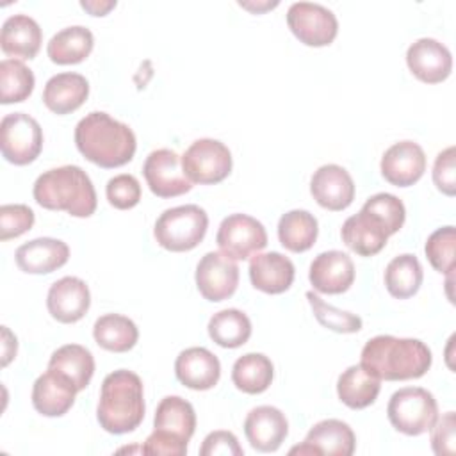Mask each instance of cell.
I'll return each mask as SVG.
<instances>
[{"instance_id": "cell-1", "label": "cell", "mask_w": 456, "mask_h": 456, "mask_svg": "<svg viewBox=\"0 0 456 456\" xmlns=\"http://www.w3.org/2000/svg\"><path fill=\"white\" fill-rule=\"evenodd\" d=\"M431 349L419 338L376 335L365 342L360 365L385 381L422 378L431 367Z\"/></svg>"}, {"instance_id": "cell-2", "label": "cell", "mask_w": 456, "mask_h": 456, "mask_svg": "<svg viewBox=\"0 0 456 456\" xmlns=\"http://www.w3.org/2000/svg\"><path fill=\"white\" fill-rule=\"evenodd\" d=\"M75 144L89 162L105 169L128 164L137 148L132 128L102 110H93L77 123Z\"/></svg>"}, {"instance_id": "cell-3", "label": "cell", "mask_w": 456, "mask_h": 456, "mask_svg": "<svg viewBox=\"0 0 456 456\" xmlns=\"http://www.w3.org/2000/svg\"><path fill=\"white\" fill-rule=\"evenodd\" d=\"M144 390L141 378L118 369L102 381L96 419L100 426L112 435H125L139 428L144 419Z\"/></svg>"}, {"instance_id": "cell-4", "label": "cell", "mask_w": 456, "mask_h": 456, "mask_svg": "<svg viewBox=\"0 0 456 456\" xmlns=\"http://www.w3.org/2000/svg\"><path fill=\"white\" fill-rule=\"evenodd\" d=\"M34 200L46 210H64L73 217H89L96 210V191L80 166H61L45 171L34 182Z\"/></svg>"}, {"instance_id": "cell-5", "label": "cell", "mask_w": 456, "mask_h": 456, "mask_svg": "<svg viewBox=\"0 0 456 456\" xmlns=\"http://www.w3.org/2000/svg\"><path fill=\"white\" fill-rule=\"evenodd\" d=\"M208 216L198 205H180L164 210L153 226L159 246L167 251L182 253L194 249L207 233Z\"/></svg>"}, {"instance_id": "cell-6", "label": "cell", "mask_w": 456, "mask_h": 456, "mask_svg": "<svg viewBox=\"0 0 456 456\" xmlns=\"http://www.w3.org/2000/svg\"><path fill=\"white\" fill-rule=\"evenodd\" d=\"M387 415L399 433L419 436L433 428L438 419V404L429 390L422 387H404L392 394Z\"/></svg>"}, {"instance_id": "cell-7", "label": "cell", "mask_w": 456, "mask_h": 456, "mask_svg": "<svg viewBox=\"0 0 456 456\" xmlns=\"http://www.w3.org/2000/svg\"><path fill=\"white\" fill-rule=\"evenodd\" d=\"M0 150L7 162L27 166L43 150V130L39 123L25 112H11L0 121Z\"/></svg>"}, {"instance_id": "cell-8", "label": "cell", "mask_w": 456, "mask_h": 456, "mask_svg": "<svg viewBox=\"0 0 456 456\" xmlns=\"http://www.w3.org/2000/svg\"><path fill=\"white\" fill-rule=\"evenodd\" d=\"M182 169L192 183L214 185L232 173V153L217 139H196L182 155Z\"/></svg>"}, {"instance_id": "cell-9", "label": "cell", "mask_w": 456, "mask_h": 456, "mask_svg": "<svg viewBox=\"0 0 456 456\" xmlns=\"http://www.w3.org/2000/svg\"><path fill=\"white\" fill-rule=\"evenodd\" d=\"M290 32L306 46H328L338 34L333 11L315 2H294L287 11Z\"/></svg>"}, {"instance_id": "cell-10", "label": "cell", "mask_w": 456, "mask_h": 456, "mask_svg": "<svg viewBox=\"0 0 456 456\" xmlns=\"http://www.w3.org/2000/svg\"><path fill=\"white\" fill-rule=\"evenodd\" d=\"M216 242L232 260H246L267 246L264 224L248 214H230L219 224Z\"/></svg>"}, {"instance_id": "cell-11", "label": "cell", "mask_w": 456, "mask_h": 456, "mask_svg": "<svg viewBox=\"0 0 456 456\" xmlns=\"http://www.w3.org/2000/svg\"><path fill=\"white\" fill-rule=\"evenodd\" d=\"M142 175L159 198H176L192 189V182L182 169V157L169 148L153 150L142 164Z\"/></svg>"}, {"instance_id": "cell-12", "label": "cell", "mask_w": 456, "mask_h": 456, "mask_svg": "<svg viewBox=\"0 0 456 456\" xmlns=\"http://www.w3.org/2000/svg\"><path fill=\"white\" fill-rule=\"evenodd\" d=\"M196 287L212 303L232 297L239 285V265L221 251L205 253L196 265Z\"/></svg>"}, {"instance_id": "cell-13", "label": "cell", "mask_w": 456, "mask_h": 456, "mask_svg": "<svg viewBox=\"0 0 456 456\" xmlns=\"http://www.w3.org/2000/svg\"><path fill=\"white\" fill-rule=\"evenodd\" d=\"M406 64L420 82L440 84L452 71V55L444 43L433 37H420L408 46Z\"/></svg>"}, {"instance_id": "cell-14", "label": "cell", "mask_w": 456, "mask_h": 456, "mask_svg": "<svg viewBox=\"0 0 456 456\" xmlns=\"http://www.w3.org/2000/svg\"><path fill=\"white\" fill-rule=\"evenodd\" d=\"M381 175L395 187L417 183L426 171V153L413 141L394 142L381 157Z\"/></svg>"}, {"instance_id": "cell-15", "label": "cell", "mask_w": 456, "mask_h": 456, "mask_svg": "<svg viewBox=\"0 0 456 456\" xmlns=\"http://www.w3.org/2000/svg\"><path fill=\"white\" fill-rule=\"evenodd\" d=\"M91 306V292L84 280L77 276H64L53 281L48 289L46 308L50 315L62 322L73 324L80 321Z\"/></svg>"}, {"instance_id": "cell-16", "label": "cell", "mask_w": 456, "mask_h": 456, "mask_svg": "<svg viewBox=\"0 0 456 456\" xmlns=\"http://www.w3.org/2000/svg\"><path fill=\"white\" fill-rule=\"evenodd\" d=\"M244 435L255 451L274 452L289 435L287 417L276 406H256L246 415Z\"/></svg>"}, {"instance_id": "cell-17", "label": "cell", "mask_w": 456, "mask_h": 456, "mask_svg": "<svg viewBox=\"0 0 456 456\" xmlns=\"http://www.w3.org/2000/svg\"><path fill=\"white\" fill-rule=\"evenodd\" d=\"M308 280L321 294H342L354 281V264L344 251H322L312 260Z\"/></svg>"}, {"instance_id": "cell-18", "label": "cell", "mask_w": 456, "mask_h": 456, "mask_svg": "<svg viewBox=\"0 0 456 456\" xmlns=\"http://www.w3.org/2000/svg\"><path fill=\"white\" fill-rule=\"evenodd\" d=\"M310 192L322 208L338 212L353 203L354 182L342 166L324 164L312 175Z\"/></svg>"}, {"instance_id": "cell-19", "label": "cell", "mask_w": 456, "mask_h": 456, "mask_svg": "<svg viewBox=\"0 0 456 456\" xmlns=\"http://www.w3.org/2000/svg\"><path fill=\"white\" fill-rule=\"evenodd\" d=\"M69 258V248L64 240L53 237H37L21 244L14 260L27 274H50L61 269Z\"/></svg>"}, {"instance_id": "cell-20", "label": "cell", "mask_w": 456, "mask_h": 456, "mask_svg": "<svg viewBox=\"0 0 456 456\" xmlns=\"http://www.w3.org/2000/svg\"><path fill=\"white\" fill-rule=\"evenodd\" d=\"M175 374L191 390H210L221 378V363L207 347H187L175 360Z\"/></svg>"}, {"instance_id": "cell-21", "label": "cell", "mask_w": 456, "mask_h": 456, "mask_svg": "<svg viewBox=\"0 0 456 456\" xmlns=\"http://www.w3.org/2000/svg\"><path fill=\"white\" fill-rule=\"evenodd\" d=\"M294 276L296 269L292 260L278 251L255 253L249 260L251 285L265 294H281L289 290Z\"/></svg>"}, {"instance_id": "cell-22", "label": "cell", "mask_w": 456, "mask_h": 456, "mask_svg": "<svg viewBox=\"0 0 456 456\" xmlns=\"http://www.w3.org/2000/svg\"><path fill=\"white\" fill-rule=\"evenodd\" d=\"M77 387L55 370L41 374L32 387V404L45 417H62L75 403Z\"/></svg>"}, {"instance_id": "cell-23", "label": "cell", "mask_w": 456, "mask_h": 456, "mask_svg": "<svg viewBox=\"0 0 456 456\" xmlns=\"http://www.w3.org/2000/svg\"><path fill=\"white\" fill-rule=\"evenodd\" d=\"M344 244L360 256L378 255L388 240L385 226L369 212L360 208L358 214L347 217L340 228Z\"/></svg>"}, {"instance_id": "cell-24", "label": "cell", "mask_w": 456, "mask_h": 456, "mask_svg": "<svg viewBox=\"0 0 456 456\" xmlns=\"http://www.w3.org/2000/svg\"><path fill=\"white\" fill-rule=\"evenodd\" d=\"M89 96V82L75 71L57 73L45 84L43 103L57 116L71 114L84 105Z\"/></svg>"}, {"instance_id": "cell-25", "label": "cell", "mask_w": 456, "mask_h": 456, "mask_svg": "<svg viewBox=\"0 0 456 456\" xmlns=\"http://www.w3.org/2000/svg\"><path fill=\"white\" fill-rule=\"evenodd\" d=\"M43 32L39 23L27 14L9 16L0 32V48L9 57L34 59L41 48Z\"/></svg>"}, {"instance_id": "cell-26", "label": "cell", "mask_w": 456, "mask_h": 456, "mask_svg": "<svg viewBox=\"0 0 456 456\" xmlns=\"http://www.w3.org/2000/svg\"><path fill=\"white\" fill-rule=\"evenodd\" d=\"M303 442L315 456H351L356 447V438L351 426L338 419H324L314 424Z\"/></svg>"}, {"instance_id": "cell-27", "label": "cell", "mask_w": 456, "mask_h": 456, "mask_svg": "<svg viewBox=\"0 0 456 456\" xmlns=\"http://www.w3.org/2000/svg\"><path fill=\"white\" fill-rule=\"evenodd\" d=\"M153 429L189 444L196 429V411L192 404L180 395H166L155 410Z\"/></svg>"}, {"instance_id": "cell-28", "label": "cell", "mask_w": 456, "mask_h": 456, "mask_svg": "<svg viewBox=\"0 0 456 456\" xmlns=\"http://www.w3.org/2000/svg\"><path fill=\"white\" fill-rule=\"evenodd\" d=\"M381 388V379L365 370L360 363L347 367L337 379V395L351 410L370 406Z\"/></svg>"}, {"instance_id": "cell-29", "label": "cell", "mask_w": 456, "mask_h": 456, "mask_svg": "<svg viewBox=\"0 0 456 456\" xmlns=\"http://www.w3.org/2000/svg\"><path fill=\"white\" fill-rule=\"evenodd\" d=\"M93 46V32L87 27L71 25L52 36V39L46 45V53L50 61L55 64H78L89 57Z\"/></svg>"}, {"instance_id": "cell-30", "label": "cell", "mask_w": 456, "mask_h": 456, "mask_svg": "<svg viewBox=\"0 0 456 456\" xmlns=\"http://www.w3.org/2000/svg\"><path fill=\"white\" fill-rule=\"evenodd\" d=\"M48 369L68 378L77 390H84L94 374V358L91 351L80 344H66L50 356Z\"/></svg>"}, {"instance_id": "cell-31", "label": "cell", "mask_w": 456, "mask_h": 456, "mask_svg": "<svg viewBox=\"0 0 456 456\" xmlns=\"http://www.w3.org/2000/svg\"><path fill=\"white\" fill-rule=\"evenodd\" d=\"M93 337L105 351L126 353L137 344L139 330L132 319L121 314H105L94 321Z\"/></svg>"}, {"instance_id": "cell-32", "label": "cell", "mask_w": 456, "mask_h": 456, "mask_svg": "<svg viewBox=\"0 0 456 456\" xmlns=\"http://www.w3.org/2000/svg\"><path fill=\"white\" fill-rule=\"evenodd\" d=\"M317 233V219L308 210H289L278 221L280 244L292 253L308 251L315 244Z\"/></svg>"}, {"instance_id": "cell-33", "label": "cell", "mask_w": 456, "mask_h": 456, "mask_svg": "<svg viewBox=\"0 0 456 456\" xmlns=\"http://www.w3.org/2000/svg\"><path fill=\"white\" fill-rule=\"evenodd\" d=\"M274 378L273 362L262 353H246L232 367V381L244 394L265 392Z\"/></svg>"}, {"instance_id": "cell-34", "label": "cell", "mask_w": 456, "mask_h": 456, "mask_svg": "<svg viewBox=\"0 0 456 456\" xmlns=\"http://www.w3.org/2000/svg\"><path fill=\"white\" fill-rule=\"evenodd\" d=\"M422 265L411 253L394 256L385 267V287L388 294L397 299H408L415 296L422 285Z\"/></svg>"}, {"instance_id": "cell-35", "label": "cell", "mask_w": 456, "mask_h": 456, "mask_svg": "<svg viewBox=\"0 0 456 456\" xmlns=\"http://www.w3.org/2000/svg\"><path fill=\"white\" fill-rule=\"evenodd\" d=\"M208 337L221 347L235 349L244 346L251 337L249 317L237 308L216 312L208 321Z\"/></svg>"}, {"instance_id": "cell-36", "label": "cell", "mask_w": 456, "mask_h": 456, "mask_svg": "<svg viewBox=\"0 0 456 456\" xmlns=\"http://www.w3.org/2000/svg\"><path fill=\"white\" fill-rule=\"evenodd\" d=\"M34 73L18 59H4L0 62V102L4 105L20 103L34 91Z\"/></svg>"}, {"instance_id": "cell-37", "label": "cell", "mask_w": 456, "mask_h": 456, "mask_svg": "<svg viewBox=\"0 0 456 456\" xmlns=\"http://www.w3.org/2000/svg\"><path fill=\"white\" fill-rule=\"evenodd\" d=\"M454 248H456V230L454 226H442L436 228L426 240V256L435 271L442 274H452L456 258H454Z\"/></svg>"}, {"instance_id": "cell-38", "label": "cell", "mask_w": 456, "mask_h": 456, "mask_svg": "<svg viewBox=\"0 0 456 456\" xmlns=\"http://www.w3.org/2000/svg\"><path fill=\"white\" fill-rule=\"evenodd\" d=\"M306 299H308L312 312L321 326H324L331 331H337V333H356L362 330V319L356 314L335 308L333 305H328L324 299H321L312 290L306 292Z\"/></svg>"}, {"instance_id": "cell-39", "label": "cell", "mask_w": 456, "mask_h": 456, "mask_svg": "<svg viewBox=\"0 0 456 456\" xmlns=\"http://www.w3.org/2000/svg\"><path fill=\"white\" fill-rule=\"evenodd\" d=\"M365 212L372 214L387 230L388 235H394L397 233L403 224H404V219H406V208H404V203L390 194V192H378L374 196H370L363 207H362Z\"/></svg>"}, {"instance_id": "cell-40", "label": "cell", "mask_w": 456, "mask_h": 456, "mask_svg": "<svg viewBox=\"0 0 456 456\" xmlns=\"http://www.w3.org/2000/svg\"><path fill=\"white\" fill-rule=\"evenodd\" d=\"M105 194L114 208L128 210L134 208L141 200V183L134 175L121 173L107 182Z\"/></svg>"}, {"instance_id": "cell-41", "label": "cell", "mask_w": 456, "mask_h": 456, "mask_svg": "<svg viewBox=\"0 0 456 456\" xmlns=\"http://www.w3.org/2000/svg\"><path fill=\"white\" fill-rule=\"evenodd\" d=\"M36 216L30 207L23 203L0 207V240H9L23 235L32 228Z\"/></svg>"}, {"instance_id": "cell-42", "label": "cell", "mask_w": 456, "mask_h": 456, "mask_svg": "<svg viewBox=\"0 0 456 456\" xmlns=\"http://www.w3.org/2000/svg\"><path fill=\"white\" fill-rule=\"evenodd\" d=\"M456 148L449 146L442 150L433 166V183L445 196L456 194Z\"/></svg>"}, {"instance_id": "cell-43", "label": "cell", "mask_w": 456, "mask_h": 456, "mask_svg": "<svg viewBox=\"0 0 456 456\" xmlns=\"http://www.w3.org/2000/svg\"><path fill=\"white\" fill-rule=\"evenodd\" d=\"M431 431V447L436 456H452L456 452V415L447 411L436 419Z\"/></svg>"}, {"instance_id": "cell-44", "label": "cell", "mask_w": 456, "mask_h": 456, "mask_svg": "<svg viewBox=\"0 0 456 456\" xmlns=\"http://www.w3.org/2000/svg\"><path fill=\"white\" fill-rule=\"evenodd\" d=\"M201 456H242L244 449L240 447L237 436L232 431H212L205 436L201 447Z\"/></svg>"}, {"instance_id": "cell-45", "label": "cell", "mask_w": 456, "mask_h": 456, "mask_svg": "<svg viewBox=\"0 0 456 456\" xmlns=\"http://www.w3.org/2000/svg\"><path fill=\"white\" fill-rule=\"evenodd\" d=\"M144 454H157V456H185L187 454V442H182L167 433L153 429V433L146 438L142 445Z\"/></svg>"}, {"instance_id": "cell-46", "label": "cell", "mask_w": 456, "mask_h": 456, "mask_svg": "<svg viewBox=\"0 0 456 456\" xmlns=\"http://www.w3.org/2000/svg\"><path fill=\"white\" fill-rule=\"evenodd\" d=\"M18 342L16 337L9 331L7 326H2V367H7L9 362L16 356Z\"/></svg>"}, {"instance_id": "cell-47", "label": "cell", "mask_w": 456, "mask_h": 456, "mask_svg": "<svg viewBox=\"0 0 456 456\" xmlns=\"http://www.w3.org/2000/svg\"><path fill=\"white\" fill-rule=\"evenodd\" d=\"M80 7L86 9L91 16H105L110 9L116 7V0H107V2L86 0V2H80Z\"/></svg>"}, {"instance_id": "cell-48", "label": "cell", "mask_w": 456, "mask_h": 456, "mask_svg": "<svg viewBox=\"0 0 456 456\" xmlns=\"http://www.w3.org/2000/svg\"><path fill=\"white\" fill-rule=\"evenodd\" d=\"M240 7L249 9L251 12H264L267 9H273L278 5V2H264V4H249V2H239Z\"/></svg>"}]
</instances>
